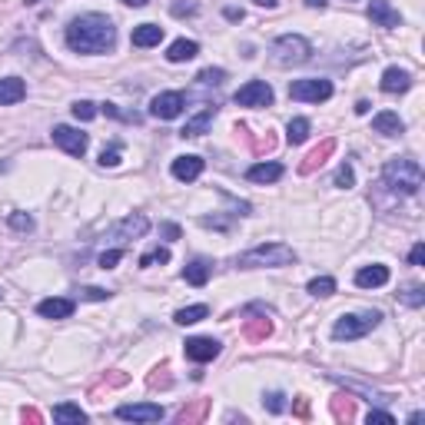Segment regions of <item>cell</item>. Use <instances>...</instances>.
I'll return each mask as SVG.
<instances>
[{
  "mask_svg": "<svg viewBox=\"0 0 425 425\" xmlns=\"http://www.w3.org/2000/svg\"><path fill=\"white\" fill-rule=\"evenodd\" d=\"M20 419H24V422H44V415H40L37 409H24L20 412Z\"/></svg>",
  "mask_w": 425,
  "mask_h": 425,
  "instance_id": "50",
  "label": "cell"
},
{
  "mask_svg": "<svg viewBox=\"0 0 425 425\" xmlns=\"http://www.w3.org/2000/svg\"><path fill=\"white\" fill-rule=\"evenodd\" d=\"M372 130H376V133H382V137H399L406 126H402V120H399V113H392V110H382V113H376V117H372Z\"/></svg>",
  "mask_w": 425,
  "mask_h": 425,
  "instance_id": "19",
  "label": "cell"
},
{
  "mask_svg": "<svg viewBox=\"0 0 425 425\" xmlns=\"http://www.w3.org/2000/svg\"><path fill=\"white\" fill-rule=\"evenodd\" d=\"M80 296H83V299H93V303H100V299H106L110 292L100 289V286H87V289H80Z\"/></svg>",
  "mask_w": 425,
  "mask_h": 425,
  "instance_id": "46",
  "label": "cell"
},
{
  "mask_svg": "<svg viewBox=\"0 0 425 425\" xmlns=\"http://www.w3.org/2000/svg\"><path fill=\"white\" fill-rule=\"evenodd\" d=\"M27 97V83L20 76H3L0 80V106H10V103H20Z\"/></svg>",
  "mask_w": 425,
  "mask_h": 425,
  "instance_id": "14",
  "label": "cell"
},
{
  "mask_svg": "<svg viewBox=\"0 0 425 425\" xmlns=\"http://www.w3.org/2000/svg\"><path fill=\"white\" fill-rule=\"evenodd\" d=\"M37 312L44 319H70L74 316V299H44L37 306Z\"/></svg>",
  "mask_w": 425,
  "mask_h": 425,
  "instance_id": "20",
  "label": "cell"
},
{
  "mask_svg": "<svg viewBox=\"0 0 425 425\" xmlns=\"http://www.w3.org/2000/svg\"><path fill=\"white\" fill-rule=\"evenodd\" d=\"M197 53H199V44H197V40H176V44H169L167 60L169 63H186V60H193Z\"/></svg>",
  "mask_w": 425,
  "mask_h": 425,
  "instance_id": "25",
  "label": "cell"
},
{
  "mask_svg": "<svg viewBox=\"0 0 425 425\" xmlns=\"http://www.w3.org/2000/svg\"><path fill=\"white\" fill-rule=\"evenodd\" d=\"M382 176H385V186H389V190L406 193V197H415L419 186H422V167H419V160H412V156H395V160H389L385 169H382Z\"/></svg>",
  "mask_w": 425,
  "mask_h": 425,
  "instance_id": "2",
  "label": "cell"
},
{
  "mask_svg": "<svg viewBox=\"0 0 425 425\" xmlns=\"http://www.w3.org/2000/svg\"><path fill=\"white\" fill-rule=\"evenodd\" d=\"M169 10H173V17H193L197 14V3L193 0H176Z\"/></svg>",
  "mask_w": 425,
  "mask_h": 425,
  "instance_id": "44",
  "label": "cell"
},
{
  "mask_svg": "<svg viewBox=\"0 0 425 425\" xmlns=\"http://www.w3.org/2000/svg\"><path fill=\"white\" fill-rule=\"evenodd\" d=\"M210 316V306H186V309H180V312H176V322H180V326H193V322H199V319H206Z\"/></svg>",
  "mask_w": 425,
  "mask_h": 425,
  "instance_id": "31",
  "label": "cell"
},
{
  "mask_svg": "<svg viewBox=\"0 0 425 425\" xmlns=\"http://www.w3.org/2000/svg\"><path fill=\"white\" fill-rule=\"evenodd\" d=\"M53 143H57L60 150H67L70 156H83L90 140H87V133H80L74 126H53Z\"/></svg>",
  "mask_w": 425,
  "mask_h": 425,
  "instance_id": "9",
  "label": "cell"
},
{
  "mask_svg": "<svg viewBox=\"0 0 425 425\" xmlns=\"http://www.w3.org/2000/svg\"><path fill=\"white\" fill-rule=\"evenodd\" d=\"M206 415H210V399H197V402L183 406L180 415H176V422L180 425H197V422H203Z\"/></svg>",
  "mask_w": 425,
  "mask_h": 425,
  "instance_id": "21",
  "label": "cell"
},
{
  "mask_svg": "<svg viewBox=\"0 0 425 425\" xmlns=\"http://www.w3.org/2000/svg\"><path fill=\"white\" fill-rule=\"evenodd\" d=\"M262 406L273 412V415H279V412H286V395H283V392H269L266 399H262Z\"/></svg>",
  "mask_w": 425,
  "mask_h": 425,
  "instance_id": "40",
  "label": "cell"
},
{
  "mask_svg": "<svg viewBox=\"0 0 425 425\" xmlns=\"http://www.w3.org/2000/svg\"><path fill=\"white\" fill-rule=\"evenodd\" d=\"M369 422H382V425H395V415H389V412H379V409H372V412H369Z\"/></svg>",
  "mask_w": 425,
  "mask_h": 425,
  "instance_id": "47",
  "label": "cell"
},
{
  "mask_svg": "<svg viewBox=\"0 0 425 425\" xmlns=\"http://www.w3.org/2000/svg\"><path fill=\"white\" fill-rule=\"evenodd\" d=\"M210 273H212V266L206 259H193V262L183 269V279H186L190 286H206V283H210Z\"/></svg>",
  "mask_w": 425,
  "mask_h": 425,
  "instance_id": "23",
  "label": "cell"
},
{
  "mask_svg": "<svg viewBox=\"0 0 425 425\" xmlns=\"http://www.w3.org/2000/svg\"><path fill=\"white\" fill-rule=\"evenodd\" d=\"M329 409H333V419L335 422H352L356 419V399L349 392L346 395H335L333 402H329Z\"/></svg>",
  "mask_w": 425,
  "mask_h": 425,
  "instance_id": "26",
  "label": "cell"
},
{
  "mask_svg": "<svg viewBox=\"0 0 425 425\" xmlns=\"http://www.w3.org/2000/svg\"><path fill=\"white\" fill-rule=\"evenodd\" d=\"M212 117H216V103H203V110H199L193 120H186V126H183V137H203L206 133V126L212 123Z\"/></svg>",
  "mask_w": 425,
  "mask_h": 425,
  "instance_id": "17",
  "label": "cell"
},
{
  "mask_svg": "<svg viewBox=\"0 0 425 425\" xmlns=\"http://www.w3.org/2000/svg\"><path fill=\"white\" fill-rule=\"evenodd\" d=\"M309 292H312V296H333V292H335V279H333V276H316V279L309 283Z\"/></svg>",
  "mask_w": 425,
  "mask_h": 425,
  "instance_id": "36",
  "label": "cell"
},
{
  "mask_svg": "<svg viewBox=\"0 0 425 425\" xmlns=\"http://www.w3.org/2000/svg\"><path fill=\"white\" fill-rule=\"evenodd\" d=\"M399 303L412 306V309H422L425 306V289L422 286H406L402 292H399Z\"/></svg>",
  "mask_w": 425,
  "mask_h": 425,
  "instance_id": "33",
  "label": "cell"
},
{
  "mask_svg": "<svg viewBox=\"0 0 425 425\" xmlns=\"http://www.w3.org/2000/svg\"><path fill=\"white\" fill-rule=\"evenodd\" d=\"M163 236H169V240H180V226L167 223V226H163Z\"/></svg>",
  "mask_w": 425,
  "mask_h": 425,
  "instance_id": "52",
  "label": "cell"
},
{
  "mask_svg": "<svg viewBox=\"0 0 425 425\" xmlns=\"http://www.w3.org/2000/svg\"><path fill=\"white\" fill-rule=\"evenodd\" d=\"M126 382H130V376H126V372H120V369H113V372H106L103 379H100V385L93 389V399L103 392V389H120V385H126Z\"/></svg>",
  "mask_w": 425,
  "mask_h": 425,
  "instance_id": "32",
  "label": "cell"
},
{
  "mask_svg": "<svg viewBox=\"0 0 425 425\" xmlns=\"http://www.w3.org/2000/svg\"><path fill=\"white\" fill-rule=\"evenodd\" d=\"M126 7H147V0H123Z\"/></svg>",
  "mask_w": 425,
  "mask_h": 425,
  "instance_id": "55",
  "label": "cell"
},
{
  "mask_svg": "<svg viewBox=\"0 0 425 425\" xmlns=\"http://www.w3.org/2000/svg\"><path fill=\"white\" fill-rule=\"evenodd\" d=\"M389 283V269L385 266H365V269H359L356 273V286L359 289H379V286H385Z\"/></svg>",
  "mask_w": 425,
  "mask_h": 425,
  "instance_id": "16",
  "label": "cell"
},
{
  "mask_svg": "<svg viewBox=\"0 0 425 425\" xmlns=\"http://www.w3.org/2000/svg\"><path fill=\"white\" fill-rule=\"evenodd\" d=\"M335 186H342V190H349V186H356V173H352L349 163L335 169Z\"/></svg>",
  "mask_w": 425,
  "mask_h": 425,
  "instance_id": "42",
  "label": "cell"
},
{
  "mask_svg": "<svg viewBox=\"0 0 425 425\" xmlns=\"http://www.w3.org/2000/svg\"><path fill=\"white\" fill-rule=\"evenodd\" d=\"M409 262H412V266H422V262H425V246H422V243H415V246H412Z\"/></svg>",
  "mask_w": 425,
  "mask_h": 425,
  "instance_id": "48",
  "label": "cell"
},
{
  "mask_svg": "<svg viewBox=\"0 0 425 425\" xmlns=\"http://www.w3.org/2000/svg\"><path fill=\"white\" fill-rule=\"evenodd\" d=\"M7 223H10L17 233H31V229H33V216H31V212H10V216H7Z\"/></svg>",
  "mask_w": 425,
  "mask_h": 425,
  "instance_id": "38",
  "label": "cell"
},
{
  "mask_svg": "<svg viewBox=\"0 0 425 425\" xmlns=\"http://www.w3.org/2000/svg\"><path fill=\"white\" fill-rule=\"evenodd\" d=\"M100 167H120V147L103 150V156H100Z\"/></svg>",
  "mask_w": 425,
  "mask_h": 425,
  "instance_id": "45",
  "label": "cell"
},
{
  "mask_svg": "<svg viewBox=\"0 0 425 425\" xmlns=\"http://www.w3.org/2000/svg\"><path fill=\"white\" fill-rule=\"evenodd\" d=\"M53 419H57V422L80 425V422H87V412L80 409V406H74V402H60V406H53Z\"/></svg>",
  "mask_w": 425,
  "mask_h": 425,
  "instance_id": "29",
  "label": "cell"
},
{
  "mask_svg": "<svg viewBox=\"0 0 425 425\" xmlns=\"http://www.w3.org/2000/svg\"><path fill=\"white\" fill-rule=\"evenodd\" d=\"M256 7H266V10H273L276 0H256Z\"/></svg>",
  "mask_w": 425,
  "mask_h": 425,
  "instance_id": "54",
  "label": "cell"
},
{
  "mask_svg": "<svg viewBox=\"0 0 425 425\" xmlns=\"http://www.w3.org/2000/svg\"><path fill=\"white\" fill-rule=\"evenodd\" d=\"M283 176V167L279 163H256V167L246 169V180L249 183H276Z\"/></svg>",
  "mask_w": 425,
  "mask_h": 425,
  "instance_id": "24",
  "label": "cell"
},
{
  "mask_svg": "<svg viewBox=\"0 0 425 425\" xmlns=\"http://www.w3.org/2000/svg\"><path fill=\"white\" fill-rule=\"evenodd\" d=\"M276 147V137L266 130V133H259V137H253V153H269Z\"/></svg>",
  "mask_w": 425,
  "mask_h": 425,
  "instance_id": "41",
  "label": "cell"
},
{
  "mask_svg": "<svg viewBox=\"0 0 425 425\" xmlns=\"http://www.w3.org/2000/svg\"><path fill=\"white\" fill-rule=\"evenodd\" d=\"M269 333H273V322H269L266 316H262V319H249V322L243 326V339H246V342H262Z\"/></svg>",
  "mask_w": 425,
  "mask_h": 425,
  "instance_id": "28",
  "label": "cell"
},
{
  "mask_svg": "<svg viewBox=\"0 0 425 425\" xmlns=\"http://www.w3.org/2000/svg\"><path fill=\"white\" fill-rule=\"evenodd\" d=\"M163 262H169L167 246H156V249H150V253H143V256H140V266H143V269H150V266H163Z\"/></svg>",
  "mask_w": 425,
  "mask_h": 425,
  "instance_id": "34",
  "label": "cell"
},
{
  "mask_svg": "<svg viewBox=\"0 0 425 425\" xmlns=\"http://www.w3.org/2000/svg\"><path fill=\"white\" fill-rule=\"evenodd\" d=\"M147 229H150V219H147V216H126L120 226H117V236H120V240H140Z\"/></svg>",
  "mask_w": 425,
  "mask_h": 425,
  "instance_id": "22",
  "label": "cell"
},
{
  "mask_svg": "<svg viewBox=\"0 0 425 425\" xmlns=\"http://www.w3.org/2000/svg\"><path fill=\"white\" fill-rule=\"evenodd\" d=\"M183 106H186V97L180 90H169V93H160V97H153L150 103V113L156 120H176L183 113Z\"/></svg>",
  "mask_w": 425,
  "mask_h": 425,
  "instance_id": "8",
  "label": "cell"
},
{
  "mask_svg": "<svg viewBox=\"0 0 425 425\" xmlns=\"http://www.w3.org/2000/svg\"><path fill=\"white\" fill-rule=\"evenodd\" d=\"M356 113H369V100H359V103H356Z\"/></svg>",
  "mask_w": 425,
  "mask_h": 425,
  "instance_id": "53",
  "label": "cell"
},
{
  "mask_svg": "<svg viewBox=\"0 0 425 425\" xmlns=\"http://www.w3.org/2000/svg\"><path fill=\"white\" fill-rule=\"evenodd\" d=\"M292 412H296V419H309V399H296Z\"/></svg>",
  "mask_w": 425,
  "mask_h": 425,
  "instance_id": "49",
  "label": "cell"
},
{
  "mask_svg": "<svg viewBox=\"0 0 425 425\" xmlns=\"http://www.w3.org/2000/svg\"><path fill=\"white\" fill-rule=\"evenodd\" d=\"M74 117L76 120H93V117H97V103H90V100H76Z\"/></svg>",
  "mask_w": 425,
  "mask_h": 425,
  "instance_id": "39",
  "label": "cell"
},
{
  "mask_svg": "<svg viewBox=\"0 0 425 425\" xmlns=\"http://www.w3.org/2000/svg\"><path fill=\"white\" fill-rule=\"evenodd\" d=\"M236 103L240 106H273V87L266 80H249L246 87L236 90Z\"/></svg>",
  "mask_w": 425,
  "mask_h": 425,
  "instance_id": "7",
  "label": "cell"
},
{
  "mask_svg": "<svg viewBox=\"0 0 425 425\" xmlns=\"http://www.w3.org/2000/svg\"><path fill=\"white\" fill-rule=\"evenodd\" d=\"M333 153H335V140H333V137H329V140H322L319 147H312V150L306 153V160L299 163V173H303V176H309V173H316V169L322 167V163H326V160H329Z\"/></svg>",
  "mask_w": 425,
  "mask_h": 425,
  "instance_id": "13",
  "label": "cell"
},
{
  "mask_svg": "<svg viewBox=\"0 0 425 425\" xmlns=\"http://www.w3.org/2000/svg\"><path fill=\"white\" fill-rule=\"evenodd\" d=\"M216 356H219V342L216 339H206V335L186 339V359L190 362H212Z\"/></svg>",
  "mask_w": 425,
  "mask_h": 425,
  "instance_id": "12",
  "label": "cell"
},
{
  "mask_svg": "<svg viewBox=\"0 0 425 425\" xmlns=\"http://www.w3.org/2000/svg\"><path fill=\"white\" fill-rule=\"evenodd\" d=\"M412 87V74L409 70H399V67H389L382 74V90L385 93H406Z\"/></svg>",
  "mask_w": 425,
  "mask_h": 425,
  "instance_id": "18",
  "label": "cell"
},
{
  "mask_svg": "<svg viewBox=\"0 0 425 425\" xmlns=\"http://www.w3.org/2000/svg\"><path fill=\"white\" fill-rule=\"evenodd\" d=\"M223 14H226V20H243V10H240V7H226Z\"/></svg>",
  "mask_w": 425,
  "mask_h": 425,
  "instance_id": "51",
  "label": "cell"
},
{
  "mask_svg": "<svg viewBox=\"0 0 425 425\" xmlns=\"http://www.w3.org/2000/svg\"><path fill=\"white\" fill-rule=\"evenodd\" d=\"M273 63H279V67H296V63H306L309 60V40L306 37H299V33H286V37H279L273 44Z\"/></svg>",
  "mask_w": 425,
  "mask_h": 425,
  "instance_id": "5",
  "label": "cell"
},
{
  "mask_svg": "<svg viewBox=\"0 0 425 425\" xmlns=\"http://www.w3.org/2000/svg\"><path fill=\"white\" fill-rule=\"evenodd\" d=\"M147 385H150L153 392H156V389H169V385H173V376H169V369H167V365L153 369L150 376H147Z\"/></svg>",
  "mask_w": 425,
  "mask_h": 425,
  "instance_id": "35",
  "label": "cell"
},
{
  "mask_svg": "<svg viewBox=\"0 0 425 425\" xmlns=\"http://www.w3.org/2000/svg\"><path fill=\"white\" fill-rule=\"evenodd\" d=\"M369 20H372L376 27H385V31H395V27L402 24L399 10H395L389 0H369Z\"/></svg>",
  "mask_w": 425,
  "mask_h": 425,
  "instance_id": "11",
  "label": "cell"
},
{
  "mask_svg": "<svg viewBox=\"0 0 425 425\" xmlns=\"http://www.w3.org/2000/svg\"><path fill=\"white\" fill-rule=\"evenodd\" d=\"M203 173V160L199 156H176L173 160V176L180 183H193Z\"/></svg>",
  "mask_w": 425,
  "mask_h": 425,
  "instance_id": "15",
  "label": "cell"
},
{
  "mask_svg": "<svg viewBox=\"0 0 425 425\" xmlns=\"http://www.w3.org/2000/svg\"><path fill=\"white\" fill-rule=\"evenodd\" d=\"M296 262V249L286 243H262V246H253L249 253L236 259V266L243 269H256V266H292Z\"/></svg>",
  "mask_w": 425,
  "mask_h": 425,
  "instance_id": "3",
  "label": "cell"
},
{
  "mask_svg": "<svg viewBox=\"0 0 425 425\" xmlns=\"http://www.w3.org/2000/svg\"><path fill=\"white\" fill-rule=\"evenodd\" d=\"M306 3H309V7H319V10L326 7V0H306Z\"/></svg>",
  "mask_w": 425,
  "mask_h": 425,
  "instance_id": "56",
  "label": "cell"
},
{
  "mask_svg": "<svg viewBox=\"0 0 425 425\" xmlns=\"http://www.w3.org/2000/svg\"><path fill=\"white\" fill-rule=\"evenodd\" d=\"M120 259H123V249H106V253H100V269H113Z\"/></svg>",
  "mask_w": 425,
  "mask_h": 425,
  "instance_id": "43",
  "label": "cell"
},
{
  "mask_svg": "<svg viewBox=\"0 0 425 425\" xmlns=\"http://www.w3.org/2000/svg\"><path fill=\"white\" fill-rule=\"evenodd\" d=\"M117 419H123V422H160L163 409L153 406V402H133V406H120Z\"/></svg>",
  "mask_w": 425,
  "mask_h": 425,
  "instance_id": "10",
  "label": "cell"
},
{
  "mask_svg": "<svg viewBox=\"0 0 425 425\" xmlns=\"http://www.w3.org/2000/svg\"><path fill=\"white\" fill-rule=\"evenodd\" d=\"M382 322V312H376V309H369V312H356V316H342L339 322L333 326V339H362L365 333H372L376 326Z\"/></svg>",
  "mask_w": 425,
  "mask_h": 425,
  "instance_id": "4",
  "label": "cell"
},
{
  "mask_svg": "<svg viewBox=\"0 0 425 425\" xmlns=\"http://www.w3.org/2000/svg\"><path fill=\"white\" fill-rule=\"evenodd\" d=\"M286 140L292 143V147H299V143H306V140H309V120H303V117L289 120V126H286Z\"/></svg>",
  "mask_w": 425,
  "mask_h": 425,
  "instance_id": "30",
  "label": "cell"
},
{
  "mask_svg": "<svg viewBox=\"0 0 425 425\" xmlns=\"http://www.w3.org/2000/svg\"><path fill=\"white\" fill-rule=\"evenodd\" d=\"M117 44V27L103 14H83L67 27V47L74 53H106Z\"/></svg>",
  "mask_w": 425,
  "mask_h": 425,
  "instance_id": "1",
  "label": "cell"
},
{
  "mask_svg": "<svg viewBox=\"0 0 425 425\" xmlns=\"http://www.w3.org/2000/svg\"><path fill=\"white\" fill-rule=\"evenodd\" d=\"M289 97H292V100H303V103H326V100L333 97V83H329V80H319V76L292 80V83H289Z\"/></svg>",
  "mask_w": 425,
  "mask_h": 425,
  "instance_id": "6",
  "label": "cell"
},
{
  "mask_svg": "<svg viewBox=\"0 0 425 425\" xmlns=\"http://www.w3.org/2000/svg\"><path fill=\"white\" fill-rule=\"evenodd\" d=\"M203 87H219L223 80H226V70H219V67H206V70H199L197 76Z\"/></svg>",
  "mask_w": 425,
  "mask_h": 425,
  "instance_id": "37",
  "label": "cell"
},
{
  "mask_svg": "<svg viewBox=\"0 0 425 425\" xmlns=\"http://www.w3.org/2000/svg\"><path fill=\"white\" fill-rule=\"evenodd\" d=\"M160 40H163V27H156V24L133 27V47H156Z\"/></svg>",
  "mask_w": 425,
  "mask_h": 425,
  "instance_id": "27",
  "label": "cell"
}]
</instances>
